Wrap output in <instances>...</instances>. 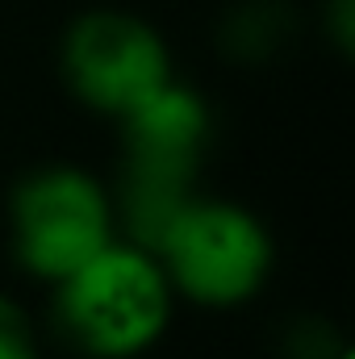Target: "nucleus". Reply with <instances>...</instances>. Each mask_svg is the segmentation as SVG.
Instances as JSON below:
<instances>
[{
    "mask_svg": "<svg viewBox=\"0 0 355 359\" xmlns=\"http://www.w3.org/2000/svg\"><path fill=\"white\" fill-rule=\"evenodd\" d=\"M172 284L155 255L134 243H109L76 271L55 280V322L63 339L96 359L147 351L168 326Z\"/></svg>",
    "mask_w": 355,
    "mask_h": 359,
    "instance_id": "1",
    "label": "nucleus"
},
{
    "mask_svg": "<svg viewBox=\"0 0 355 359\" xmlns=\"http://www.w3.org/2000/svg\"><path fill=\"white\" fill-rule=\"evenodd\" d=\"M168 284L201 305L247 301L272 268V243L255 213L196 196L155 251Z\"/></svg>",
    "mask_w": 355,
    "mask_h": 359,
    "instance_id": "2",
    "label": "nucleus"
},
{
    "mask_svg": "<svg viewBox=\"0 0 355 359\" xmlns=\"http://www.w3.org/2000/svg\"><path fill=\"white\" fill-rule=\"evenodd\" d=\"M17 259L42 280H63L113 243V201L76 168H42L13 192Z\"/></svg>",
    "mask_w": 355,
    "mask_h": 359,
    "instance_id": "3",
    "label": "nucleus"
},
{
    "mask_svg": "<svg viewBox=\"0 0 355 359\" xmlns=\"http://www.w3.org/2000/svg\"><path fill=\"white\" fill-rule=\"evenodd\" d=\"M63 76L84 104L121 117L172 80V59L163 38L134 13L96 8L63 38Z\"/></svg>",
    "mask_w": 355,
    "mask_h": 359,
    "instance_id": "4",
    "label": "nucleus"
},
{
    "mask_svg": "<svg viewBox=\"0 0 355 359\" xmlns=\"http://www.w3.org/2000/svg\"><path fill=\"white\" fill-rule=\"evenodd\" d=\"M209 134H213L209 104L192 88H180L168 80L163 88H155L134 109L121 113V147H126L121 163L196 176Z\"/></svg>",
    "mask_w": 355,
    "mask_h": 359,
    "instance_id": "5",
    "label": "nucleus"
},
{
    "mask_svg": "<svg viewBox=\"0 0 355 359\" xmlns=\"http://www.w3.org/2000/svg\"><path fill=\"white\" fill-rule=\"evenodd\" d=\"M288 34H293V8L284 0H239L217 25L222 50L239 63H264L288 42Z\"/></svg>",
    "mask_w": 355,
    "mask_h": 359,
    "instance_id": "6",
    "label": "nucleus"
},
{
    "mask_svg": "<svg viewBox=\"0 0 355 359\" xmlns=\"http://www.w3.org/2000/svg\"><path fill=\"white\" fill-rule=\"evenodd\" d=\"M284 351H288V359H343L347 355L343 339H339L335 326L322 322V318H301V322H293L288 334H284Z\"/></svg>",
    "mask_w": 355,
    "mask_h": 359,
    "instance_id": "7",
    "label": "nucleus"
},
{
    "mask_svg": "<svg viewBox=\"0 0 355 359\" xmlns=\"http://www.w3.org/2000/svg\"><path fill=\"white\" fill-rule=\"evenodd\" d=\"M0 359H38L34 330L8 297H0Z\"/></svg>",
    "mask_w": 355,
    "mask_h": 359,
    "instance_id": "8",
    "label": "nucleus"
},
{
    "mask_svg": "<svg viewBox=\"0 0 355 359\" xmlns=\"http://www.w3.org/2000/svg\"><path fill=\"white\" fill-rule=\"evenodd\" d=\"M330 25H335V46L347 55L351 50V0H330Z\"/></svg>",
    "mask_w": 355,
    "mask_h": 359,
    "instance_id": "9",
    "label": "nucleus"
}]
</instances>
